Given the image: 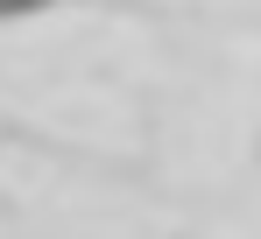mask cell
Masks as SVG:
<instances>
[{"instance_id":"obj_1","label":"cell","mask_w":261,"mask_h":239,"mask_svg":"<svg viewBox=\"0 0 261 239\" xmlns=\"http://www.w3.org/2000/svg\"><path fill=\"white\" fill-rule=\"evenodd\" d=\"M49 7H57V0H0V21H36Z\"/></svg>"}]
</instances>
